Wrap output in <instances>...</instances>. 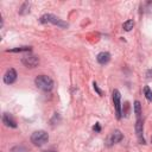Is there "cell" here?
Returning <instances> with one entry per match:
<instances>
[{
    "instance_id": "6da1fadb",
    "label": "cell",
    "mask_w": 152,
    "mask_h": 152,
    "mask_svg": "<svg viewBox=\"0 0 152 152\" xmlns=\"http://www.w3.org/2000/svg\"><path fill=\"white\" fill-rule=\"evenodd\" d=\"M34 83H36V86L39 89H42L44 91H50L53 88V81L48 75H39V76H37L36 80H34Z\"/></svg>"
},
{
    "instance_id": "7a4b0ae2",
    "label": "cell",
    "mask_w": 152,
    "mask_h": 152,
    "mask_svg": "<svg viewBox=\"0 0 152 152\" xmlns=\"http://www.w3.org/2000/svg\"><path fill=\"white\" fill-rule=\"evenodd\" d=\"M49 140V135L45 131H36L31 135V142L34 146H43Z\"/></svg>"
},
{
    "instance_id": "277c9868",
    "label": "cell",
    "mask_w": 152,
    "mask_h": 152,
    "mask_svg": "<svg viewBox=\"0 0 152 152\" xmlns=\"http://www.w3.org/2000/svg\"><path fill=\"white\" fill-rule=\"evenodd\" d=\"M112 99H113V103H114V108H115V113H116V118L121 119V94L118 89H114L112 93Z\"/></svg>"
},
{
    "instance_id": "5bb4252c",
    "label": "cell",
    "mask_w": 152,
    "mask_h": 152,
    "mask_svg": "<svg viewBox=\"0 0 152 152\" xmlns=\"http://www.w3.org/2000/svg\"><path fill=\"white\" fill-rule=\"evenodd\" d=\"M144 94H145V97L148 100V101H152V90L150 89V87H145L144 88Z\"/></svg>"
},
{
    "instance_id": "52a82bcc",
    "label": "cell",
    "mask_w": 152,
    "mask_h": 152,
    "mask_svg": "<svg viewBox=\"0 0 152 152\" xmlns=\"http://www.w3.org/2000/svg\"><path fill=\"white\" fill-rule=\"evenodd\" d=\"M142 131H144V124H142V119L141 118H137V122H135V133L138 135V139L141 144H145V140L142 138Z\"/></svg>"
},
{
    "instance_id": "ac0fdd59",
    "label": "cell",
    "mask_w": 152,
    "mask_h": 152,
    "mask_svg": "<svg viewBox=\"0 0 152 152\" xmlns=\"http://www.w3.org/2000/svg\"><path fill=\"white\" fill-rule=\"evenodd\" d=\"M44 152H56V151H53V150H48V151H44Z\"/></svg>"
},
{
    "instance_id": "9c48e42d",
    "label": "cell",
    "mask_w": 152,
    "mask_h": 152,
    "mask_svg": "<svg viewBox=\"0 0 152 152\" xmlns=\"http://www.w3.org/2000/svg\"><path fill=\"white\" fill-rule=\"evenodd\" d=\"M96 59H97V62L100 63V64H107L109 61H110V53L109 52H106V51H102V52H100L97 56H96Z\"/></svg>"
},
{
    "instance_id": "e0dca14e",
    "label": "cell",
    "mask_w": 152,
    "mask_h": 152,
    "mask_svg": "<svg viewBox=\"0 0 152 152\" xmlns=\"http://www.w3.org/2000/svg\"><path fill=\"white\" fill-rule=\"evenodd\" d=\"M146 76H147L148 78H151V77H152V70H148V71L146 72Z\"/></svg>"
},
{
    "instance_id": "30bf717a",
    "label": "cell",
    "mask_w": 152,
    "mask_h": 152,
    "mask_svg": "<svg viewBox=\"0 0 152 152\" xmlns=\"http://www.w3.org/2000/svg\"><path fill=\"white\" fill-rule=\"evenodd\" d=\"M2 122H4L6 126H8V127H12V128H15V127H17V124H15L14 119H13L8 113H5V114L2 115Z\"/></svg>"
},
{
    "instance_id": "9a60e30c",
    "label": "cell",
    "mask_w": 152,
    "mask_h": 152,
    "mask_svg": "<svg viewBox=\"0 0 152 152\" xmlns=\"http://www.w3.org/2000/svg\"><path fill=\"white\" fill-rule=\"evenodd\" d=\"M93 86H94V89L97 91V94H99V95H102V91L99 89V87H97V83H96V82H94V83H93Z\"/></svg>"
},
{
    "instance_id": "7c38bea8",
    "label": "cell",
    "mask_w": 152,
    "mask_h": 152,
    "mask_svg": "<svg viewBox=\"0 0 152 152\" xmlns=\"http://www.w3.org/2000/svg\"><path fill=\"white\" fill-rule=\"evenodd\" d=\"M133 26H134V21H133L132 19L126 20V21L124 23V25H122V27H124L125 31H131V30L133 28Z\"/></svg>"
},
{
    "instance_id": "8fae6325",
    "label": "cell",
    "mask_w": 152,
    "mask_h": 152,
    "mask_svg": "<svg viewBox=\"0 0 152 152\" xmlns=\"http://www.w3.org/2000/svg\"><path fill=\"white\" fill-rule=\"evenodd\" d=\"M133 109H134V113H135L137 118H140V115H141V104H140L139 101H135V102H134Z\"/></svg>"
},
{
    "instance_id": "2e32d148",
    "label": "cell",
    "mask_w": 152,
    "mask_h": 152,
    "mask_svg": "<svg viewBox=\"0 0 152 152\" xmlns=\"http://www.w3.org/2000/svg\"><path fill=\"white\" fill-rule=\"evenodd\" d=\"M93 129H94L95 132H100V131H101V127H100V124H95V125L93 126Z\"/></svg>"
},
{
    "instance_id": "3957f363",
    "label": "cell",
    "mask_w": 152,
    "mask_h": 152,
    "mask_svg": "<svg viewBox=\"0 0 152 152\" xmlns=\"http://www.w3.org/2000/svg\"><path fill=\"white\" fill-rule=\"evenodd\" d=\"M39 21H40L42 24L50 23V24L57 25V26H59V27H68V26H69V24H68V23L63 21L62 19H59L58 17H56V15H53V14H44V15H42V17H40Z\"/></svg>"
},
{
    "instance_id": "5b68a950",
    "label": "cell",
    "mask_w": 152,
    "mask_h": 152,
    "mask_svg": "<svg viewBox=\"0 0 152 152\" xmlns=\"http://www.w3.org/2000/svg\"><path fill=\"white\" fill-rule=\"evenodd\" d=\"M21 63H23L25 66H27V68H36V66L39 64V58H38L37 56H34V55L28 53V55L23 56Z\"/></svg>"
},
{
    "instance_id": "4fadbf2b",
    "label": "cell",
    "mask_w": 152,
    "mask_h": 152,
    "mask_svg": "<svg viewBox=\"0 0 152 152\" xmlns=\"http://www.w3.org/2000/svg\"><path fill=\"white\" fill-rule=\"evenodd\" d=\"M8 52H21V51H31V46H21V48H15L7 50Z\"/></svg>"
},
{
    "instance_id": "ba28073f",
    "label": "cell",
    "mask_w": 152,
    "mask_h": 152,
    "mask_svg": "<svg viewBox=\"0 0 152 152\" xmlns=\"http://www.w3.org/2000/svg\"><path fill=\"white\" fill-rule=\"evenodd\" d=\"M124 135L119 129H115L109 137H108V145H113V144H118L122 140Z\"/></svg>"
},
{
    "instance_id": "d6986e66",
    "label": "cell",
    "mask_w": 152,
    "mask_h": 152,
    "mask_svg": "<svg viewBox=\"0 0 152 152\" xmlns=\"http://www.w3.org/2000/svg\"><path fill=\"white\" fill-rule=\"evenodd\" d=\"M151 140H152V138H151Z\"/></svg>"
},
{
    "instance_id": "8992f818",
    "label": "cell",
    "mask_w": 152,
    "mask_h": 152,
    "mask_svg": "<svg viewBox=\"0 0 152 152\" xmlns=\"http://www.w3.org/2000/svg\"><path fill=\"white\" fill-rule=\"evenodd\" d=\"M15 80H17V71L13 68L8 69L4 75V82L6 84H12L15 82Z\"/></svg>"
}]
</instances>
